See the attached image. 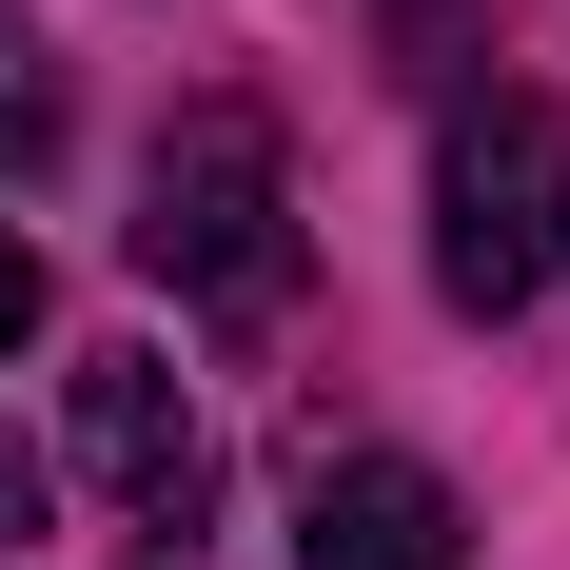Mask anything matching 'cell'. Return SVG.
I'll list each match as a JSON object with an SVG mask.
<instances>
[{"label":"cell","mask_w":570,"mask_h":570,"mask_svg":"<svg viewBox=\"0 0 570 570\" xmlns=\"http://www.w3.org/2000/svg\"><path fill=\"white\" fill-rule=\"evenodd\" d=\"M138 276L177 315H217V335L295 315V158H276L256 99H177L158 118V158H138Z\"/></svg>","instance_id":"cell-1"},{"label":"cell","mask_w":570,"mask_h":570,"mask_svg":"<svg viewBox=\"0 0 570 570\" xmlns=\"http://www.w3.org/2000/svg\"><path fill=\"white\" fill-rule=\"evenodd\" d=\"M570 256V138L551 99H453L433 118V295L453 315H531Z\"/></svg>","instance_id":"cell-2"},{"label":"cell","mask_w":570,"mask_h":570,"mask_svg":"<svg viewBox=\"0 0 570 570\" xmlns=\"http://www.w3.org/2000/svg\"><path fill=\"white\" fill-rule=\"evenodd\" d=\"M79 472H99L118 512L158 531V570L197 551V492H217V453H197V394H177V354H79Z\"/></svg>","instance_id":"cell-3"},{"label":"cell","mask_w":570,"mask_h":570,"mask_svg":"<svg viewBox=\"0 0 570 570\" xmlns=\"http://www.w3.org/2000/svg\"><path fill=\"white\" fill-rule=\"evenodd\" d=\"M295 570H472V512L413 453H315L295 472Z\"/></svg>","instance_id":"cell-4"},{"label":"cell","mask_w":570,"mask_h":570,"mask_svg":"<svg viewBox=\"0 0 570 570\" xmlns=\"http://www.w3.org/2000/svg\"><path fill=\"white\" fill-rule=\"evenodd\" d=\"M59 158V79H40V40L0 20V177H40Z\"/></svg>","instance_id":"cell-5"},{"label":"cell","mask_w":570,"mask_h":570,"mask_svg":"<svg viewBox=\"0 0 570 570\" xmlns=\"http://www.w3.org/2000/svg\"><path fill=\"white\" fill-rule=\"evenodd\" d=\"M40 512H59V472L20 453V433H0V551H20V531H40Z\"/></svg>","instance_id":"cell-6"},{"label":"cell","mask_w":570,"mask_h":570,"mask_svg":"<svg viewBox=\"0 0 570 570\" xmlns=\"http://www.w3.org/2000/svg\"><path fill=\"white\" fill-rule=\"evenodd\" d=\"M40 335V256H20V236H0V354Z\"/></svg>","instance_id":"cell-7"}]
</instances>
